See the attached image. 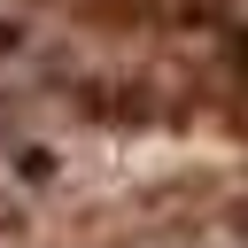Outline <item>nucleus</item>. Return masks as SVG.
Instances as JSON below:
<instances>
[{
	"instance_id": "obj_1",
	"label": "nucleus",
	"mask_w": 248,
	"mask_h": 248,
	"mask_svg": "<svg viewBox=\"0 0 248 248\" xmlns=\"http://www.w3.org/2000/svg\"><path fill=\"white\" fill-rule=\"evenodd\" d=\"M240 70H248V39H240Z\"/></svg>"
}]
</instances>
